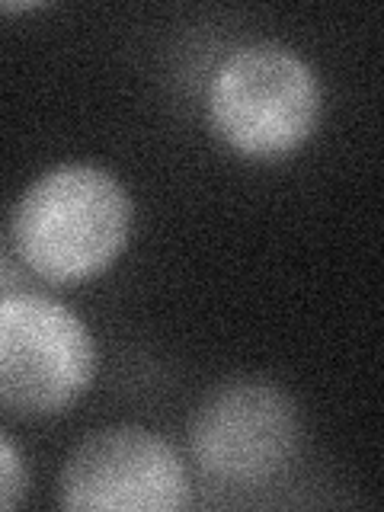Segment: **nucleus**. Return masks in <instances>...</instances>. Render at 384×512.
<instances>
[{
    "instance_id": "7",
    "label": "nucleus",
    "mask_w": 384,
    "mask_h": 512,
    "mask_svg": "<svg viewBox=\"0 0 384 512\" xmlns=\"http://www.w3.org/2000/svg\"><path fill=\"white\" fill-rule=\"evenodd\" d=\"M20 288H23V272L7 256V250L0 247V298L10 295V292H20Z\"/></svg>"
},
{
    "instance_id": "2",
    "label": "nucleus",
    "mask_w": 384,
    "mask_h": 512,
    "mask_svg": "<svg viewBox=\"0 0 384 512\" xmlns=\"http://www.w3.org/2000/svg\"><path fill=\"white\" fill-rule=\"evenodd\" d=\"M324 93L314 68L279 42L240 45L208 84V122L240 157L279 160L317 132Z\"/></svg>"
},
{
    "instance_id": "8",
    "label": "nucleus",
    "mask_w": 384,
    "mask_h": 512,
    "mask_svg": "<svg viewBox=\"0 0 384 512\" xmlns=\"http://www.w3.org/2000/svg\"><path fill=\"white\" fill-rule=\"evenodd\" d=\"M42 4H29V0H20V4H0V13H29L39 10Z\"/></svg>"
},
{
    "instance_id": "4",
    "label": "nucleus",
    "mask_w": 384,
    "mask_h": 512,
    "mask_svg": "<svg viewBox=\"0 0 384 512\" xmlns=\"http://www.w3.org/2000/svg\"><path fill=\"white\" fill-rule=\"evenodd\" d=\"M189 448L202 474L218 484H266L295 458V400L266 378L221 381L192 413Z\"/></svg>"
},
{
    "instance_id": "3",
    "label": "nucleus",
    "mask_w": 384,
    "mask_h": 512,
    "mask_svg": "<svg viewBox=\"0 0 384 512\" xmlns=\"http://www.w3.org/2000/svg\"><path fill=\"white\" fill-rule=\"evenodd\" d=\"M96 378V343L71 308L29 292L0 298V400L26 416H55Z\"/></svg>"
},
{
    "instance_id": "5",
    "label": "nucleus",
    "mask_w": 384,
    "mask_h": 512,
    "mask_svg": "<svg viewBox=\"0 0 384 512\" xmlns=\"http://www.w3.org/2000/svg\"><path fill=\"white\" fill-rule=\"evenodd\" d=\"M189 503L183 458L144 426L90 432L61 471V506L71 512H180Z\"/></svg>"
},
{
    "instance_id": "6",
    "label": "nucleus",
    "mask_w": 384,
    "mask_h": 512,
    "mask_svg": "<svg viewBox=\"0 0 384 512\" xmlns=\"http://www.w3.org/2000/svg\"><path fill=\"white\" fill-rule=\"evenodd\" d=\"M26 493V464L16 445L0 432V512L13 509Z\"/></svg>"
},
{
    "instance_id": "1",
    "label": "nucleus",
    "mask_w": 384,
    "mask_h": 512,
    "mask_svg": "<svg viewBox=\"0 0 384 512\" xmlns=\"http://www.w3.org/2000/svg\"><path fill=\"white\" fill-rule=\"evenodd\" d=\"M135 224L128 189L96 164H61L32 180L13 205L20 263L52 285L90 282L119 260Z\"/></svg>"
}]
</instances>
